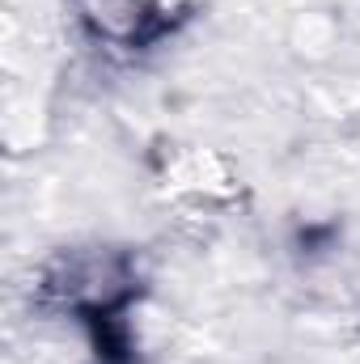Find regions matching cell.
I'll use <instances>...</instances> for the list:
<instances>
[{"label":"cell","instance_id":"cell-1","mask_svg":"<svg viewBox=\"0 0 360 364\" xmlns=\"http://www.w3.org/2000/svg\"><path fill=\"white\" fill-rule=\"evenodd\" d=\"M73 4L93 38L119 51H144L170 38L191 17L186 0H73Z\"/></svg>","mask_w":360,"mask_h":364}]
</instances>
